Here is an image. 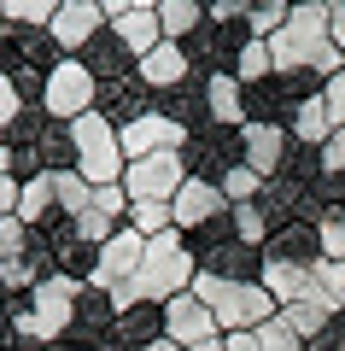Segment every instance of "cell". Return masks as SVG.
I'll use <instances>...</instances> for the list:
<instances>
[{
    "mask_svg": "<svg viewBox=\"0 0 345 351\" xmlns=\"http://www.w3.org/2000/svg\"><path fill=\"white\" fill-rule=\"evenodd\" d=\"M0 170L12 176V182H41V176L76 170V135H71V123H53L41 106H24V117L0 135Z\"/></svg>",
    "mask_w": 345,
    "mask_h": 351,
    "instance_id": "obj_1",
    "label": "cell"
},
{
    "mask_svg": "<svg viewBox=\"0 0 345 351\" xmlns=\"http://www.w3.org/2000/svg\"><path fill=\"white\" fill-rule=\"evenodd\" d=\"M270 59H275V71H316V76L340 71L345 59L328 41V0H293L287 29L270 36Z\"/></svg>",
    "mask_w": 345,
    "mask_h": 351,
    "instance_id": "obj_2",
    "label": "cell"
},
{
    "mask_svg": "<svg viewBox=\"0 0 345 351\" xmlns=\"http://www.w3.org/2000/svg\"><path fill=\"white\" fill-rule=\"evenodd\" d=\"M193 281H199V263H193V252H187V240L182 234H158V240H147V258H141L135 287L111 293V299H117V311L135 304V299L170 304V299H182V293H193Z\"/></svg>",
    "mask_w": 345,
    "mask_h": 351,
    "instance_id": "obj_3",
    "label": "cell"
},
{
    "mask_svg": "<svg viewBox=\"0 0 345 351\" xmlns=\"http://www.w3.org/2000/svg\"><path fill=\"white\" fill-rule=\"evenodd\" d=\"M64 64L59 41H53V29H12L0 24V76L18 88V100L24 106H41V94H47V76Z\"/></svg>",
    "mask_w": 345,
    "mask_h": 351,
    "instance_id": "obj_4",
    "label": "cell"
},
{
    "mask_svg": "<svg viewBox=\"0 0 345 351\" xmlns=\"http://www.w3.org/2000/svg\"><path fill=\"white\" fill-rule=\"evenodd\" d=\"M199 304L211 311V322H217V334H258L270 316H281V304L270 299V287L263 281H217V276H199L193 281Z\"/></svg>",
    "mask_w": 345,
    "mask_h": 351,
    "instance_id": "obj_5",
    "label": "cell"
},
{
    "mask_svg": "<svg viewBox=\"0 0 345 351\" xmlns=\"http://www.w3.org/2000/svg\"><path fill=\"white\" fill-rule=\"evenodd\" d=\"M71 135H76V176H82L88 188H123L129 158H123L117 129H111L99 112H88V117H76V123H71Z\"/></svg>",
    "mask_w": 345,
    "mask_h": 351,
    "instance_id": "obj_6",
    "label": "cell"
},
{
    "mask_svg": "<svg viewBox=\"0 0 345 351\" xmlns=\"http://www.w3.org/2000/svg\"><path fill=\"white\" fill-rule=\"evenodd\" d=\"M182 164H187L193 182L222 188V176L246 164V135H240V129H222V123H205V129H193V135L182 141Z\"/></svg>",
    "mask_w": 345,
    "mask_h": 351,
    "instance_id": "obj_7",
    "label": "cell"
},
{
    "mask_svg": "<svg viewBox=\"0 0 345 351\" xmlns=\"http://www.w3.org/2000/svg\"><path fill=\"white\" fill-rule=\"evenodd\" d=\"M246 41H252L246 24H211L205 18V24L182 41V53H187V64H193V76H235Z\"/></svg>",
    "mask_w": 345,
    "mask_h": 351,
    "instance_id": "obj_8",
    "label": "cell"
},
{
    "mask_svg": "<svg viewBox=\"0 0 345 351\" xmlns=\"http://www.w3.org/2000/svg\"><path fill=\"white\" fill-rule=\"evenodd\" d=\"M182 182H187V164H182V147L176 152H152V158H135L123 170V193H129V205H170L176 193H182Z\"/></svg>",
    "mask_w": 345,
    "mask_h": 351,
    "instance_id": "obj_9",
    "label": "cell"
},
{
    "mask_svg": "<svg viewBox=\"0 0 345 351\" xmlns=\"http://www.w3.org/2000/svg\"><path fill=\"white\" fill-rule=\"evenodd\" d=\"M99 100V82L82 71V59H64L59 71L47 76V94H41V112L53 117V123H76V117H88Z\"/></svg>",
    "mask_w": 345,
    "mask_h": 351,
    "instance_id": "obj_10",
    "label": "cell"
},
{
    "mask_svg": "<svg viewBox=\"0 0 345 351\" xmlns=\"http://www.w3.org/2000/svg\"><path fill=\"white\" fill-rule=\"evenodd\" d=\"M82 351H117V299L99 287H82L76 293V316H71V334Z\"/></svg>",
    "mask_w": 345,
    "mask_h": 351,
    "instance_id": "obj_11",
    "label": "cell"
},
{
    "mask_svg": "<svg viewBox=\"0 0 345 351\" xmlns=\"http://www.w3.org/2000/svg\"><path fill=\"white\" fill-rule=\"evenodd\" d=\"M106 29L123 36V47L135 59H147L152 47H164V29H158V0H106Z\"/></svg>",
    "mask_w": 345,
    "mask_h": 351,
    "instance_id": "obj_12",
    "label": "cell"
},
{
    "mask_svg": "<svg viewBox=\"0 0 345 351\" xmlns=\"http://www.w3.org/2000/svg\"><path fill=\"white\" fill-rule=\"evenodd\" d=\"M141 258H147V240H141L135 228H123L117 240H106V246H99V269H94V281H88V287H99V293H123V287H135Z\"/></svg>",
    "mask_w": 345,
    "mask_h": 351,
    "instance_id": "obj_13",
    "label": "cell"
},
{
    "mask_svg": "<svg viewBox=\"0 0 345 351\" xmlns=\"http://www.w3.org/2000/svg\"><path fill=\"white\" fill-rule=\"evenodd\" d=\"M94 112L106 117L111 129H129V123H141V117L158 112V94H152V88L141 82V71H135V76H123V82H106V88H99Z\"/></svg>",
    "mask_w": 345,
    "mask_h": 351,
    "instance_id": "obj_14",
    "label": "cell"
},
{
    "mask_svg": "<svg viewBox=\"0 0 345 351\" xmlns=\"http://www.w3.org/2000/svg\"><path fill=\"white\" fill-rule=\"evenodd\" d=\"M106 29V0H59V18H53V41H59L64 59L88 47V41Z\"/></svg>",
    "mask_w": 345,
    "mask_h": 351,
    "instance_id": "obj_15",
    "label": "cell"
},
{
    "mask_svg": "<svg viewBox=\"0 0 345 351\" xmlns=\"http://www.w3.org/2000/svg\"><path fill=\"white\" fill-rule=\"evenodd\" d=\"M123 228H129V193L123 188H94L88 211L76 217V234H82L88 246H106V240H117Z\"/></svg>",
    "mask_w": 345,
    "mask_h": 351,
    "instance_id": "obj_16",
    "label": "cell"
},
{
    "mask_svg": "<svg viewBox=\"0 0 345 351\" xmlns=\"http://www.w3.org/2000/svg\"><path fill=\"white\" fill-rule=\"evenodd\" d=\"M263 263H287V269H316L322 263V228L316 223H287L263 240Z\"/></svg>",
    "mask_w": 345,
    "mask_h": 351,
    "instance_id": "obj_17",
    "label": "cell"
},
{
    "mask_svg": "<svg viewBox=\"0 0 345 351\" xmlns=\"http://www.w3.org/2000/svg\"><path fill=\"white\" fill-rule=\"evenodd\" d=\"M76 59H82V71L94 76L99 88H106V82H123V76H135V71H141V59L123 47V36H117V29H99V36L88 41Z\"/></svg>",
    "mask_w": 345,
    "mask_h": 351,
    "instance_id": "obj_18",
    "label": "cell"
},
{
    "mask_svg": "<svg viewBox=\"0 0 345 351\" xmlns=\"http://www.w3.org/2000/svg\"><path fill=\"white\" fill-rule=\"evenodd\" d=\"M170 211H176V234H193V228L228 217V199H222V188H211V182H193V176H187L182 193L170 199Z\"/></svg>",
    "mask_w": 345,
    "mask_h": 351,
    "instance_id": "obj_19",
    "label": "cell"
},
{
    "mask_svg": "<svg viewBox=\"0 0 345 351\" xmlns=\"http://www.w3.org/2000/svg\"><path fill=\"white\" fill-rule=\"evenodd\" d=\"M158 112L170 117L182 135L205 129V123H211V82H205V76H187V82H176L170 94H158Z\"/></svg>",
    "mask_w": 345,
    "mask_h": 351,
    "instance_id": "obj_20",
    "label": "cell"
},
{
    "mask_svg": "<svg viewBox=\"0 0 345 351\" xmlns=\"http://www.w3.org/2000/svg\"><path fill=\"white\" fill-rule=\"evenodd\" d=\"M164 339H176L182 351L205 346V339H217V322H211V311L199 304V293H182V299L164 304Z\"/></svg>",
    "mask_w": 345,
    "mask_h": 351,
    "instance_id": "obj_21",
    "label": "cell"
},
{
    "mask_svg": "<svg viewBox=\"0 0 345 351\" xmlns=\"http://www.w3.org/2000/svg\"><path fill=\"white\" fill-rule=\"evenodd\" d=\"M117 141H123V158L135 164V158H152V152H176L187 135H182V129H176L164 112H152V117H141V123L117 129Z\"/></svg>",
    "mask_w": 345,
    "mask_h": 351,
    "instance_id": "obj_22",
    "label": "cell"
},
{
    "mask_svg": "<svg viewBox=\"0 0 345 351\" xmlns=\"http://www.w3.org/2000/svg\"><path fill=\"white\" fill-rule=\"evenodd\" d=\"M240 135H246V170L263 176V182H275L281 164H287V152H293V135H287V129H263V123H246Z\"/></svg>",
    "mask_w": 345,
    "mask_h": 351,
    "instance_id": "obj_23",
    "label": "cell"
},
{
    "mask_svg": "<svg viewBox=\"0 0 345 351\" xmlns=\"http://www.w3.org/2000/svg\"><path fill=\"white\" fill-rule=\"evenodd\" d=\"M164 339V304L152 299H135L117 311V351H147Z\"/></svg>",
    "mask_w": 345,
    "mask_h": 351,
    "instance_id": "obj_24",
    "label": "cell"
},
{
    "mask_svg": "<svg viewBox=\"0 0 345 351\" xmlns=\"http://www.w3.org/2000/svg\"><path fill=\"white\" fill-rule=\"evenodd\" d=\"M193 76V64H187V53L176 47V41H164V47H152L147 59H141V82L152 88V94H170L176 82H187Z\"/></svg>",
    "mask_w": 345,
    "mask_h": 351,
    "instance_id": "obj_25",
    "label": "cell"
},
{
    "mask_svg": "<svg viewBox=\"0 0 345 351\" xmlns=\"http://www.w3.org/2000/svg\"><path fill=\"white\" fill-rule=\"evenodd\" d=\"M263 287H270V299L281 304H305V299H322L316 287V269H287V263H263Z\"/></svg>",
    "mask_w": 345,
    "mask_h": 351,
    "instance_id": "obj_26",
    "label": "cell"
},
{
    "mask_svg": "<svg viewBox=\"0 0 345 351\" xmlns=\"http://www.w3.org/2000/svg\"><path fill=\"white\" fill-rule=\"evenodd\" d=\"M199 24H205V0H158V29H164V41L182 47Z\"/></svg>",
    "mask_w": 345,
    "mask_h": 351,
    "instance_id": "obj_27",
    "label": "cell"
},
{
    "mask_svg": "<svg viewBox=\"0 0 345 351\" xmlns=\"http://www.w3.org/2000/svg\"><path fill=\"white\" fill-rule=\"evenodd\" d=\"M287 135H293L298 147H328V135H333L328 106H322V100H305V106L293 112V123H287Z\"/></svg>",
    "mask_w": 345,
    "mask_h": 351,
    "instance_id": "obj_28",
    "label": "cell"
},
{
    "mask_svg": "<svg viewBox=\"0 0 345 351\" xmlns=\"http://www.w3.org/2000/svg\"><path fill=\"white\" fill-rule=\"evenodd\" d=\"M59 0H0V24L12 29H53Z\"/></svg>",
    "mask_w": 345,
    "mask_h": 351,
    "instance_id": "obj_29",
    "label": "cell"
},
{
    "mask_svg": "<svg viewBox=\"0 0 345 351\" xmlns=\"http://www.w3.org/2000/svg\"><path fill=\"white\" fill-rule=\"evenodd\" d=\"M287 18H293V0H252V6H246V29H252V41L281 36Z\"/></svg>",
    "mask_w": 345,
    "mask_h": 351,
    "instance_id": "obj_30",
    "label": "cell"
},
{
    "mask_svg": "<svg viewBox=\"0 0 345 351\" xmlns=\"http://www.w3.org/2000/svg\"><path fill=\"white\" fill-rule=\"evenodd\" d=\"M129 228H135L141 240H158V234H176V211L170 205H129Z\"/></svg>",
    "mask_w": 345,
    "mask_h": 351,
    "instance_id": "obj_31",
    "label": "cell"
},
{
    "mask_svg": "<svg viewBox=\"0 0 345 351\" xmlns=\"http://www.w3.org/2000/svg\"><path fill=\"white\" fill-rule=\"evenodd\" d=\"M235 234L246 240V246L263 252V240H270V217L258 211V199H252V205H235Z\"/></svg>",
    "mask_w": 345,
    "mask_h": 351,
    "instance_id": "obj_32",
    "label": "cell"
},
{
    "mask_svg": "<svg viewBox=\"0 0 345 351\" xmlns=\"http://www.w3.org/2000/svg\"><path fill=\"white\" fill-rule=\"evenodd\" d=\"M258 193H263V176H252L246 164H240V170H228V176H222V199H228V205H252V199H258Z\"/></svg>",
    "mask_w": 345,
    "mask_h": 351,
    "instance_id": "obj_33",
    "label": "cell"
},
{
    "mask_svg": "<svg viewBox=\"0 0 345 351\" xmlns=\"http://www.w3.org/2000/svg\"><path fill=\"white\" fill-rule=\"evenodd\" d=\"M322 258H333V263H345V205H333L328 217H322Z\"/></svg>",
    "mask_w": 345,
    "mask_h": 351,
    "instance_id": "obj_34",
    "label": "cell"
},
{
    "mask_svg": "<svg viewBox=\"0 0 345 351\" xmlns=\"http://www.w3.org/2000/svg\"><path fill=\"white\" fill-rule=\"evenodd\" d=\"M252 339H258V351H305V339H298L293 328L281 322V316H270V322H263Z\"/></svg>",
    "mask_w": 345,
    "mask_h": 351,
    "instance_id": "obj_35",
    "label": "cell"
},
{
    "mask_svg": "<svg viewBox=\"0 0 345 351\" xmlns=\"http://www.w3.org/2000/svg\"><path fill=\"white\" fill-rule=\"evenodd\" d=\"M316 287L333 299V311H345V263H333V258H322L316 263Z\"/></svg>",
    "mask_w": 345,
    "mask_h": 351,
    "instance_id": "obj_36",
    "label": "cell"
},
{
    "mask_svg": "<svg viewBox=\"0 0 345 351\" xmlns=\"http://www.w3.org/2000/svg\"><path fill=\"white\" fill-rule=\"evenodd\" d=\"M24 246H29V228L18 223V217H0V263H12Z\"/></svg>",
    "mask_w": 345,
    "mask_h": 351,
    "instance_id": "obj_37",
    "label": "cell"
},
{
    "mask_svg": "<svg viewBox=\"0 0 345 351\" xmlns=\"http://www.w3.org/2000/svg\"><path fill=\"white\" fill-rule=\"evenodd\" d=\"M322 106H328V117H333V129H345V64L328 76V88H322Z\"/></svg>",
    "mask_w": 345,
    "mask_h": 351,
    "instance_id": "obj_38",
    "label": "cell"
},
{
    "mask_svg": "<svg viewBox=\"0 0 345 351\" xmlns=\"http://www.w3.org/2000/svg\"><path fill=\"white\" fill-rule=\"evenodd\" d=\"M305 351H345V311H340V316H333V322H328V328H322V334H316V339H305Z\"/></svg>",
    "mask_w": 345,
    "mask_h": 351,
    "instance_id": "obj_39",
    "label": "cell"
},
{
    "mask_svg": "<svg viewBox=\"0 0 345 351\" xmlns=\"http://www.w3.org/2000/svg\"><path fill=\"white\" fill-rule=\"evenodd\" d=\"M18 117H24V100H18V88L6 82V76H0V135H6V129H12Z\"/></svg>",
    "mask_w": 345,
    "mask_h": 351,
    "instance_id": "obj_40",
    "label": "cell"
},
{
    "mask_svg": "<svg viewBox=\"0 0 345 351\" xmlns=\"http://www.w3.org/2000/svg\"><path fill=\"white\" fill-rule=\"evenodd\" d=\"M322 164H328L333 176H345V129H333V135H328V147H322Z\"/></svg>",
    "mask_w": 345,
    "mask_h": 351,
    "instance_id": "obj_41",
    "label": "cell"
},
{
    "mask_svg": "<svg viewBox=\"0 0 345 351\" xmlns=\"http://www.w3.org/2000/svg\"><path fill=\"white\" fill-rule=\"evenodd\" d=\"M328 41L340 47V59H345V0H328Z\"/></svg>",
    "mask_w": 345,
    "mask_h": 351,
    "instance_id": "obj_42",
    "label": "cell"
},
{
    "mask_svg": "<svg viewBox=\"0 0 345 351\" xmlns=\"http://www.w3.org/2000/svg\"><path fill=\"white\" fill-rule=\"evenodd\" d=\"M18 193H24V182H12L0 170V217H18Z\"/></svg>",
    "mask_w": 345,
    "mask_h": 351,
    "instance_id": "obj_43",
    "label": "cell"
},
{
    "mask_svg": "<svg viewBox=\"0 0 345 351\" xmlns=\"http://www.w3.org/2000/svg\"><path fill=\"white\" fill-rule=\"evenodd\" d=\"M12 339H18V322H12V311H0V351L12 346Z\"/></svg>",
    "mask_w": 345,
    "mask_h": 351,
    "instance_id": "obj_44",
    "label": "cell"
},
{
    "mask_svg": "<svg viewBox=\"0 0 345 351\" xmlns=\"http://www.w3.org/2000/svg\"><path fill=\"white\" fill-rule=\"evenodd\" d=\"M222 346H228V351H258V339H252V334H228Z\"/></svg>",
    "mask_w": 345,
    "mask_h": 351,
    "instance_id": "obj_45",
    "label": "cell"
},
{
    "mask_svg": "<svg viewBox=\"0 0 345 351\" xmlns=\"http://www.w3.org/2000/svg\"><path fill=\"white\" fill-rule=\"evenodd\" d=\"M193 351H228V346H222V334H217V339H205V346H193Z\"/></svg>",
    "mask_w": 345,
    "mask_h": 351,
    "instance_id": "obj_46",
    "label": "cell"
},
{
    "mask_svg": "<svg viewBox=\"0 0 345 351\" xmlns=\"http://www.w3.org/2000/svg\"><path fill=\"white\" fill-rule=\"evenodd\" d=\"M147 351H182V346H176V339H158V346H147Z\"/></svg>",
    "mask_w": 345,
    "mask_h": 351,
    "instance_id": "obj_47",
    "label": "cell"
}]
</instances>
